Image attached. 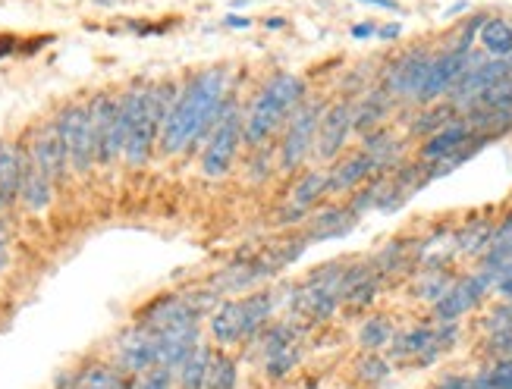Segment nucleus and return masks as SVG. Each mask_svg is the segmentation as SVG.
Here are the masks:
<instances>
[{
	"label": "nucleus",
	"instance_id": "25",
	"mask_svg": "<svg viewBox=\"0 0 512 389\" xmlns=\"http://www.w3.org/2000/svg\"><path fill=\"white\" fill-rule=\"evenodd\" d=\"M239 386V364L227 352H214L208 364V377L202 389H236Z\"/></svg>",
	"mask_w": 512,
	"mask_h": 389
},
{
	"label": "nucleus",
	"instance_id": "41",
	"mask_svg": "<svg viewBox=\"0 0 512 389\" xmlns=\"http://www.w3.org/2000/svg\"><path fill=\"white\" fill-rule=\"evenodd\" d=\"M465 10H469V0H459V4H456V7H450V10L443 13V16L450 19V16H459V13H465Z\"/></svg>",
	"mask_w": 512,
	"mask_h": 389
},
{
	"label": "nucleus",
	"instance_id": "33",
	"mask_svg": "<svg viewBox=\"0 0 512 389\" xmlns=\"http://www.w3.org/2000/svg\"><path fill=\"white\" fill-rule=\"evenodd\" d=\"M487 377H491L494 389H512V358H497Z\"/></svg>",
	"mask_w": 512,
	"mask_h": 389
},
{
	"label": "nucleus",
	"instance_id": "38",
	"mask_svg": "<svg viewBox=\"0 0 512 389\" xmlns=\"http://www.w3.org/2000/svg\"><path fill=\"white\" fill-rule=\"evenodd\" d=\"M224 26H230V29H249V26H252V19H249V16H236V13H230V16L224 19Z\"/></svg>",
	"mask_w": 512,
	"mask_h": 389
},
{
	"label": "nucleus",
	"instance_id": "28",
	"mask_svg": "<svg viewBox=\"0 0 512 389\" xmlns=\"http://www.w3.org/2000/svg\"><path fill=\"white\" fill-rule=\"evenodd\" d=\"M453 286V277L450 273H443V270H434V273H425V277H418L415 283V295L421 302H431L437 305L443 299V292H447Z\"/></svg>",
	"mask_w": 512,
	"mask_h": 389
},
{
	"label": "nucleus",
	"instance_id": "11",
	"mask_svg": "<svg viewBox=\"0 0 512 389\" xmlns=\"http://www.w3.org/2000/svg\"><path fill=\"white\" fill-rule=\"evenodd\" d=\"M261 355H264V371L267 377L283 380L289 371L299 364V336L289 324H274V327H264L261 333Z\"/></svg>",
	"mask_w": 512,
	"mask_h": 389
},
{
	"label": "nucleus",
	"instance_id": "14",
	"mask_svg": "<svg viewBox=\"0 0 512 389\" xmlns=\"http://www.w3.org/2000/svg\"><path fill=\"white\" fill-rule=\"evenodd\" d=\"M117 368L126 377H142L145 371L158 368V346H154V336L145 327H129L120 336V346H117Z\"/></svg>",
	"mask_w": 512,
	"mask_h": 389
},
{
	"label": "nucleus",
	"instance_id": "16",
	"mask_svg": "<svg viewBox=\"0 0 512 389\" xmlns=\"http://www.w3.org/2000/svg\"><path fill=\"white\" fill-rule=\"evenodd\" d=\"M54 182L44 176L32 157L26 160V173H22V186H19V208L29 211V214H44L54 204Z\"/></svg>",
	"mask_w": 512,
	"mask_h": 389
},
{
	"label": "nucleus",
	"instance_id": "37",
	"mask_svg": "<svg viewBox=\"0 0 512 389\" xmlns=\"http://www.w3.org/2000/svg\"><path fill=\"white\" fill-rule=\"evenodd\" d=\"M359 4H368V7H377V10H387V13H399V4H396V0H359Z\"/></svg>",
	"mask_w": 512,
	"mask_h": 389
},
{
	"label": "nucleus",
	"instance_id": "29",
	"mask_svg": "<svg viewBox=\"0 0 512 389\" xmlns=\"http://www.w3.org/2000/svg\"><path fill=\"white\" fill-rule=\"evenodd\" d=\"M456 117V107L453 104H443V107H431L428 104V110L421 113V117L412 123V132H418V135H431V132H437L443 123H450Z\"/></svg>",
	"mask_w": 512,
	"mask_h": 389
},
{
	"label": "nucleus",
	"instance_id": "24",
	"mask_svg": "<svg viewBox=\"0 0 512 389\" xmlns=\"http://www.w3.org/2000/svg\"><path fill=\"white\" fill-rule=\"evenodd\" d=\"M352 223H355L352 208H327L315 217V223H311V242L346 236L352 230Z\"/></svg>",
	"mask_w": 512,
	"mask_h": 389
},
{
	"label": "nucleus",
	"instance_id": "31",
	"mask_svg": "<svg viewBox=\"0 0 512 389\" xmlns=\"http://www.w3.org/2000/svg\"><path fill=\"white\" fill-rule=\"evenodd\" d=\"M487 333H512V299H506L503 305H497L484 320Z\"/></svg>",
	"mask_w": 512,
	"mask_h": 389
},
{
	"label": "nucleus",
	"instance_id": "3",
	"mask_svg": "<svg viewBox=\"0 0 512 389\" xmlns=\"http://www.w3.org/2000/svg\"><path fill=\"white\" fill-rule=\"evenodd\" d=\"M92 113V142H95V167H114L123 160L126 129H129V101L126 95L101 91L95 101H88Z\"/></svg>",
	"mask_w": 512,
	"mask_h": 389
},
{
	"label": "nucleus",
	"instance_id": "34",
	"mask_svg": "<svg viewBox=\"0 0 512 389\" xmlns=\"http://www.w3.org/2000/svg\"><path fill=\"white\" fill-rule=\"evenodd\" d=\"M487 352L494 358H512V333H491V339H487Z\"/></svg>",
	"mask_w": 512,
	"mask_h": 389
},
{
	"label": "nucleus",
	"instance_id": "35",
	"mask_svg": "<svg viewBox=\"0 0 512 389\" xmlns=\"http://www.w3.org/2000/svg\"><path fill=\"white\" fill-rule=\"evenodd\" d=\"M377 26H381V22H359V26H352V38H359V41L377 38Z\"/></svg>",
	"mask_w": 512,
	"mask_h": 389
},
{
	"label": "nucleus",
	"instance_id": "18",
	"mask_svg": "<svg viewBox=\"0 0 512 389\" xmlns=\"http://www.w3.org/2000/svg\"><path fill=\"white\" fill-rule=\"evenodd\" d=\"M377 173L374 160L359 151V154H349L346 160H340L337 167L330 170V182H327V192H352L365 186V182Z\"/></svg>",
	"mask_w": 512,
	"mask_h": 389
},
{
	"label": "nucleus",
	"instance_id": "40",
	"mask_svg": "<svg viewBox=\"0 0 512 389\" xmlns=\"http://www.w3.org/2000/svg\"><path fill=\"white\" fill-rule=\"evenodd\" d=\"M264 26H267V29H271V32H280V29L286 26V19H283V16H271V19H267V22H264Z\"/></svg>",
	"mask_w": 512,
	"mask_h": 389
},
{
	"label": "nucleus",
	"instance_id": "23",
	"mask_svg": "<svg viewBox=\"0 0 512 389\" xmlns=\"http://www.w3.org/2000/svg\"><path fill=\"white\" fill-rule=\"evenodd\" d=\"M211 349L205 346V342H198V346L186 355V361L176 368V383H180V389H202L205 386V377H208V364H211Z\"/></svg>",
	"mask_w": 512,
	"mask_h": 389
},
{
	"label": "nucleus",
	"instance_id": "30",
	"mask_svg": "<svg viewBox=\"0 0 512 389\" xmlns=\"http://www.w3.org/2000/svg\"><path fill=\"white\" fill-rule=\"evenodd\" d=\"M355 374H359L365 383H381V380L390 377V364H387V358H381L377 352H365L359 358V364H355Z\"/></svg>",
	"mask_w": 512,
	"mask_h": 389
},
{
	"label": "nucleus",
	"instance_id": "13",
	"mask_svg": "<svg viewBox=\"0 0 512 389\" xmlns=\"http://www.w3.org/2000/svg\"><path fill=\"white\" fill-rule=\"evenodd\" d=\"M431 57L425 48H412L409 54L399 57L390 70L384 73V85H387V95L390 98H406V101H415L421 85H425V76H428V66H431Z\"/></svg>",
	"mask_w": 512,
	"mask_h": 389
},
{
	"label": "nucleus",
	"instance_id": "27",
	"mask_svg": "<svg viewBox=\"0 0 512 389\" xmlns=\"http://www.w3.org/2000/svg\"><path fill=\"white\" fill-rule=\"evenodd\" d=\"M390 339H393L390 317H368L365 324H362V330H359V342L368 352H377L381 346H387Z\"/></svg>",
	"mask_w": 512,
	"mask_h": 389
},
{
	"label": "nucleus",
	"instance_id": "26",
	"mask_svg": "<svg viewBox=\"0 0 512 389\" xmlns=\"http://www.w3.org/2000/svg\"><path fill=\"white\" fill-rule=\"evenodd\" d=\"M491 233H494L491 223H472V226H465V230H459L453 236L456 251H459V255H484L487 245H491Z\"/></svg>",
	"mask_w": 512,
	"mask_h": 389
},
{
	"label": "nucleus",
	"instance_id": "9",
	"mask_svg": "<svg viewBox=\"0 0 512 389\" xmlns=\"http://www.w3.org/2000/svg\"><path fill=\"white\" fill-rule=\"evenodd\" d=\"M352 129H355V104L352 101H337V104L324 107L321 123H318V135H315V148H311V154H315L318 160H324V164L337 160L340 151L349 142Z\"/></svg>",
	"mask_w": 512,
	"mask_h": 389
},
{
	"label": "nucleus",
	"instance_id": "2",
	"mask_svg": "<svg viewBox=\"0 0 512 389\" xmlns=\"http://www.w3.org/2000/svg\"><path fill=\"white\" fill-rule=\"evenodd\" d=\"M302 101H305L302 76L277 73L274 79H267L264 88L258 91V98L249 107V117L242 120V139H246L252 148H261L289 120V113H293Z\"/></svg>",
	"mask_w": 512,
	"mask_h": 389
},
{
	"label": "nucleus",
	"instance_id": "19",
	"mask_svg": "<svg viewBox=\"0 0 512 389\" xmlns=\"http://www.w3.org/2000/svg\"><path fill=\"white\" fill-rule=\"evenodd\" d=\"M327 182H330L327 170H308L293 186V195L286 201V217H302L308 208H315V204L327 195Z\"/></svg>",
	"mask_w": 512,
	"mask_h": 389
},
{
	"label": "nucleus",
	"instance_id": "17",
	"mask_svg": "<svg viewBox=\"0 0 512 389\" xmlns=\"http://www.w3.org/2000/svg\"><path fill=\"white\" fill-rule=\"evenodd\" d=\"M440 342L434 327H412L406 333L393 336V358H415L418 364H428L440 355Z\"/></svg>",
	"mask_w": 512,
	"mask_h": 389
},
{
	"label": "nucleus",
	"instance_id": "12",
	"mask_svg": "<svg viewBox=\"0 0 512 389\" xmlns=\"http://www.w3.org/2000/svg\"><path fill=\"white\" fill-rule=\"evenodd\" d=\"M487 292H494V273L481 267L478 273H469V277L456 280L447 292H443V299L434 305V314L440 320H459L462 314H469Z\"/></svg>",
	"mask_w": 512,
	"mask_h": 389
},
{
	"label": "nucleus",
	"instance_id": "21",
	"mask_svg": "<svg viewBox=\"0 0 512 389\" xmlns=\"http://www.w3.org/2000/svg\"><path fill=\"white\" fill-rule=\"evenodd\" d=\"M481 48L491 60H506L512 57V22L503 16H487L478 32Z\"/></svg>",
	"mask_w": 512,
	"mask_h": 389
},
{
	"label": "nucleus",
	"instance_id": "1",
	"mask_svg": "<svg viewBox=\"0 0 512 389\" xmlns=\"http://www.w3.org/2000/svg\"><path fill=\"white\" fill-rule=\"evenodd\" d=\"M227 88H230L227 66H211V70L192 76L180 88V95H176L167 120L161 126L158 154L176 157L186 148H192L205 132H211L214 123L220 120V113L230 104Z\"/></svg>",
	"mask_w": 512,
	"mask_h": 389
},
{
	"label": "nucleus",
	"instance_id": "32",
	"mask_svg": "<svg viewBox=\"0 0 512 389\" xmlns=\"http://www.w3.org/2000/svg\"><path fill=\"white\" fill-rule=\"evenodd\" d=\"M136 389H173V371L170 368H151L139 377Z\"/></svg>",
	"mask_w": 512,
	"mask_h": 389
},
{
	"label": "nucleus",
	"instance_id": "42",
	"mask_svg": "<svg viewBox=\"0 0 512 389\" xmlns=\"http://www.w3.org/2000/svg\"><path fill=\"white\" fill-rule=\"evenodd\" d=\"M0 208H4V204H0ZM4 211H7V208H4Z\"/></svg>",
	"mask_w": 512,
	"mask_h": 389
},
{
	"label": "nucleus",
	"instance_id": "8",
	"mask_svg": "<svg viewBox=\"0 0 512 389\" xmlns=\"http://www.w3.org/2000/svg\"><path fill=\"white\" fill-rule=\"evenodd\" d=\"M343 273H346V267H340V264H327L311 273V277L302 283V289L296 292L299 308L315 320L330 317L343 302Z\"/></svg>",
	"mask_w": 512,
	"mask_h": 389
},
{
	"label": "nucleus",
	"instance_id": "10",
	"mask_svg": "<svg viewBox=\"0 0 512 389\" xmlns=\"http://www.w3.org/2000/svg\"><path fill=\"white\" fill-rule=\"evenodd\" d=\"M26 151L32 157V164L48 176L54 186L66 182V176H70V160H66V148H63V139H60L54 120L35 126L32 142L26 145Z\"/></svg>",
	"mask_w": 512,
	"mask_h": 389
},
{
	"label": "nucleus",
	"instance_id": "5",
	"mask_svg": "<svg viewBox=\"0 0 512 389\" xmlns=\"http://www.w3.org/2000/svg\"><path fill=\"white\" fill-rule=\"evenodd\" d=\"M242 145V113L227 104V110L220 113V120L208 132V145L202 151V176L205 179H224L230 167L236 164V154Z\"/></svg>",
	"mask_w": 512,
	"mask_h": 389
},
{
	"label": "nucleus",
	"instance_id": "7",
	"mask_svg": "<svg viewBox=\"0 0 512 389\" xmlns=\"http://www.w3.org/2000/svg\"><path fill=\"white\" fill-rule=\"evenodd\" d=\"M484 57H487V54H478V51H472V48H450V51H443V54H434V57H431V66H428V76H425V85H421L415 104L428 107V104H434L437 98L450 95L453 85H456L465 73H469L475 63H481Z\"/></svg>",
	"mask_w": 512,
	"mask_h": 389
},
{
	"label": "nucleus",
	"instance_id": "4",
	"mask_svg": "<svg viewBox=\"0 0 512 389\" xmlns=\"http://www.w3.org/2000/svg\"><path fill=\"white\" fill-rule=\"evenodd\" d=\"M54 123L66 148V160H70V173L79 179L88 176L95 170V142H92V113H88V101L63 104Z\"/></svg>",
	"mask_w": 512,
	"mask_h": 389
},
{
	"label": "nucleus",
	"instance_id": "36",
	"mask_svg": "<svg viewBox=\"0 0 512 389\" xmlns=\"http://www.w3.org/2000/svg\"><path fill=\"white\" fill-rule=\"evenodd\" d=\"M399 35H403V26H399V22H387V26H377V38H381V41H393Z\"/></svg>",
	"mask_w": 512,
	"mask_h": 389
},
{
	"label": "nucleus",
	"instance_id": "39",
	"mask_svg": "<svg viewBox=\"0 0 512 389\" xmlns=\"http://www.w3.org/2000/svg\"><path fill=\"white\" fill-rule=\"evenodd\" d=\"M10 267V242L0 239V273H4Z\"/></svg>",
	"mask_w": 512,
	"mask_h": 389
},
{
	"label": "nucleus",
	"instance_id": "6",
	"mask_svg": "<svg viewBox=\"0 0 512 389\" xmlns=\"http://www.w3.org/2000/svg\"><path fill=\"white\" fill-rule=\"evenodd\" d=\"M321 113H324V104H315V101H302L293 113H289L283 142H280V170H286V173L299 170L311 157Z\"/></svg>",
	"mask_w": 512,
	"mask_h": 389
},
{
	"label": "nucleus",
	"instance_id": "15",
	"mask_svg": "<svg viewBox=\"0 0 512 389\" xmlns=\"http://www.w3.org/2000/svg\"><path fill=\"white\" fill-rule=\"evenodd\" d=\"M26 160H29L26 145L13 139H0V204H4L7 211L19 204V186H22V173H26Z\"/></svg>",
	"mask_w": 512,
	"mask_h": 389
},
{
	"label": "nucleus",
	"instance_id": "22",
	"mask_svg": "<svg viewBox=\"0 0 512 389\" xmlns=\"http://www.w3.org/2000/svg\"><path fill=\"white\" fill-rule=\"evenodd\" d=\"M208 333L220 342V346H233V342H242V311L239 302H224L211 311L208 320Z\"/></svg>",
	"mask_w": 512,
	"mask_h": 389
},
{
	"label": "nucleus",
	"instance_id": "20",
	"mask_svg": "<svg viewBox=\"0 0 512 389\" xmlns=\"http://www.w3.org/2000/svg\"><path fill=\"white\" fill-rule=\"evenodd\" d=\"M239 311H242V339H252V336H258L267 327V320H271V314H274V295L271 292L242 295Z\"/></svg>",
	"mask_w": 512,
	"mask_h": 389
}]
</instances>
